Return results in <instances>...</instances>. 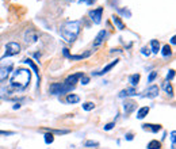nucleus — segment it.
Here are the masks:
<instances>
[{
  "label": "nucleus",
  "instance_id": "obj_1",
  "mask_svg": "<svg viewBox=\"0 0 176 149\" xmlns=\"http://www.w3.org/2000/svg\"><path fill=\"white\" fill-rule=\"evenodd\" d=\"M31 81V71L26 68H19L14 72V76L11 77V88L15 91H23L29 87Z\"/></svg>",
  "mask_w": 176,
  "mask_h": 149
},
{
  "label": "nucleus",
  "instance_id": "obj_2",
  "mask_svg": "<svg viewBox=\"0 0 176 149\" xmlns=\"http://www.w3.org/2000/svg\"><path fill=\"white\" fill-rule=\"evenodd\" d=\"M79 33H80V22L79 20H72L64 23L60 28V34L61 37L67 41L68 43H73L75 39L77 38Z\"/></svg>",
  "mask_w": 176,
  "mask_h": 149
},
{
  "label": "nucleus",
  "instance_id": "obj_3",
  "mask_svg": "<svg viewBox=\"0 0 176 149\" xmlns=\"http://www.w3.org/2000/svg\"><path fill=\"white\" fill-rule=\"evenodd\" d=\"M12 68H14V62L12 61H4V60L2 58V61H0V83L4 80H7V77L10 76Z\"/></svg>",
  "mask_w": 176,
  "mask_h": 149
},
{
  "label": "nucleus",
  "instance_id": "obj_4",
  "mask_svg": "<svg viewBox=\"0 0 176 149\" xmlns=\"http://www.w3.org/2000/svg\"><path fill=\"white\" fill-rule=\"evenodd\" d=\"M84 76L83 72H79V73H73V75H69L67 79H65V81L62 84L65 85V87L68 88L69 91L75 90V85H76V83L79 81V79H81Z\"/></svg>",
  "mask_w": 176,
  "mask_h": 149
},
{
  "label": "nucleus",
  "instance_id": "obj_5",
  "mask_svg": "<svg viewBox=\"0 0 176 149\" xmlns=\"http://www.w3.org/2000/svg\"><path fill=\"white\" fill-rule=\"evenodd\" d=\"M20 52V45L18 42H8L6 45V52H4V56H3V60L6 57H11V56H15Z\"/></svg>",
  "mask_w": 176,
  "mask_h": 149
},
{
  "label": "nucleus",
  "instance_id": "obj_6",
  "mask_svg": "<svg viewBox=\"0 0 176 149\" xmlns=\"http://www.w3.org/2000/svg\"><path fill=\"white\" fill-rule=\"evenodd\" d=\"M49 92L52 95H62V94L71 92V91L62 83H53V84H50V87H49Z\"/></svg>",
  "mask_w": 176,
  "mask_h": 149
},
{
  "label": "nucleus",
  "instance_id": "obj_7",
  "mask_svg": "<svg viewBox=\"0 0 176 149\" xmlns=\"http://www.w3.org/2000/svg\"><path fill=\"white\" fill-rule=\"evenodd\" d=\"M160 92V88L157 87V85H150L149 88H146L145 91H144V94L141 95V98H148V99H153V98H156L157 95Z\"/></svg>",
  "mask_w": 176,
  "mask_h": 149
},
{
  "label": "nucleus",
  "instance_id": "obj_8",
  "mask_svg": "<svg viewBox=\"0 0 176 149\" xmlns=\"http://www.w3.org/2000/svg\"><path fill=\"white\" fill-rule=\"evenodd\" d=\"M102 14H103V8H102V7L90 11V18H91V20H92L95 24H99L100 22H102Z\"/></svg>",
  "mask_w": 176,
  "mask_h": 149
},
{
  "label": "nucleus",
  "instance_id": "obj_9",
  "mask_svg": "<svg viewBox=\"0 0 176 149\" xmlns=\"http://www.w3.org/2000/svg\"><path fill=\"white\" fill-rule=\"evenodd\" d=\"M64 56L68 57V58L72 60V61H75V60H83V58L90 57L91 56V52H86V53H83V54H71L68 49H64Z\"/></svg>",
  "mask_w": 176,
  "mask_h": 149
},
{
  "label": "nucleus",
  "instance_id": "obj_10",
  "mask_svg": "<svg viewBox=\"0 0 176 149\" xmlns=\"http://www.w3.org/2000/svg\"><path fill=\"white\" fill-rule=\"evenodd\" d=\"M37 39H38V34H37V31L31 30V28L26 31V34H24V42L26 43H34Z\"/></svg>",
  "mask_w": 176,
  "mask_h": 149
},
{
  "label": "nucleus",
  "instance_id": "obj_11",
  "mask_svg": "<svg viewBox=\"0 0 176 149\" xmlns=\"http://www.w3.org/2000/svg\"><path fill=\"white\" fill-rule=\"evenodd\" d=\"M118 62H119V60H118V58H115L114 61H111V62H110V64H107V65H106L105 68L102 69V71H99V72H95V73H94V72H92V75H94V76H102V75L107 73V72H108V71H111V69L114 68V66L117 65Z\"/></svg>",
  "mask_w": 176,
  "mask_h": 149
},
{
  "label": "nucleus",
  "instance_id": "obj_12",
  "mask_svg": "<svg viewBox=\"0 0 176 149\" xmlns=\"http://www.w3.org/2000/svg\"><path fill=\"white\" fill-rule=\"evenodd\" d=\"M107 37V31L106 30H100L98 33V35H96L95 41H94V47H98L103 43V41H105V38Z\"/></svg>",
  "mask_w": 176,
  "mask_h": 149
},
{
  "label": "nucleus",
  "instance_id": "obj_13",
  "mask_svg": "<svg viewBox=\"0 0 176 149\" xmlns=\"http://www.w3.org/2000/svg\"><path fill=\"white\" fill-rule=\"evenodd\" d=\"M136 107H137V103L136 102H133V100H125V103H123V110H125V114H130V113H133L134 110H136Z\"/></svg>",
  "mask_w": 176,
  "mask_h": 149
},
{
  "label": "nucleus",
  "instance_id": "obj_14",
  "mask_svg": "<svg viewBox=\"0 0 176 149\" xmlns=\"http://www.w3.org/2000/svg\"><path fill=\"white\" fill-rule=\"evenodd\" d=\"M134 95H137V90L134 87L131 88H126V90H122L121 92L118 94L119 98H129V96H134Z\"/></svg>",
  "mask_w": 176,
  "mask_h": 149
},
{
  "label": "nucleus",
  "instance_id": "obj_15",
  "mask_svg": "<svg viewBox=\"0 0 176 149\" xmlns=\"http://www.w3.org/2000/svg\"><path fill=\"white\" fill-rule=\"evenodd\" d=\"M144 130H149L152 133H159L161 130V125H153V123H144L142 125Z\"/></svg>",
  "mask_w": 176,
  "mask_h": 149
},
{
  "label": "nucleus",
  "instance_id": "obj_16",
  "mask_svg": "<svg viewBox=\"0 0 176 149\" xmlns=\"http://www.w3.org/2000/svg\"><path fill=\"white\" fill-rule=\"evenodd\" d=\"M23 62H24V64H27V65H29L31 69H33L34 72H35L37 77H38V85H39V69H38V66H37L35 64H34V62H33V60H30V58H24V60H23Z\"/></svg>",
  "mask_w": 176,
  "mask_h": 149
},
{
  "label": "nucleus",
  "instance_id": "obj_17",
  "mask_svg": "<svg viewBox=\"0 0 176 149\" xmlns=\"http://www.w3.org/2000/svg\"><path fill=\"white\" fill-rule=\"evenodd\" d=\"M148 114H149V107L145 106V107H141V109L138 110L136 117H137V119H144V118H145V117L148 115Z\"/></svg>",
  "mask_w": 176,
  "mask_h": 149
},
{
  "label": "nucleus",
  "instance_id": "obj_18",
  "mask_svg": "<svg viewBox=\"0 0 176 149\" xmlns=\"http://www.w3.org/2000/svg\"><path fill=\"white\" fill-rule=\"evenodd\" d=\"M65 102L69 103V104L79 103V102H80V96H79V95H75V94H68V96H67V99H65Z\"/></svg>",
  "mask_w": 176,
  "mask_h": 149
},
{
  "label": "nucleus",
  "instance_id": "obj_19",
  "mask_svg": "<svg viewBox=\"0 0 176 149\" xmlns=\"http://www.w3.org/2000/svg\"><path fill=\"white\" fill-rule=\"evenodd\" d=\"M141 76L140 73H134V75H130L129 76V83L131 84V87H136V85L138 84V81H140Z\"/></svg>",
  "mask_w": 176,
  "mask_h": 149
},
{
  "label": "nucleus",
  "instance_id": "obj_20",
  "mask_svg": "<svg viewBox=\"0 0 176 149\" xmlns=\"http://www.w3.org/2000/svg\"><path fill=\"white\" fill-rule=\"evenodd\" d=\"M150 47H152V52L150 53H155V54H157L159 53V50H160V43H159V41L157 39H152L150 41Z\"/></svg>",
  "mask_w": 176,
  "mask_h": 149
},
{
  "label": "nucleus",
  "instance_id": "obj_21",
  "mask_svg": "<svg viewBox=\"0 0 176 149\" xmlns=\"http://www.w3.org/2000/svg\"><path fill=\"white\" fill-rule=\"evenodd\" d=\"M161 148V142L159 140H152L146 145V149H160Z\"/></svg>",
  "mask_w": 176,
  "mask_h": 149
},
{
  "label": "nucleus",
  "instance_id": "obj_22",
  "mask_svg": "<svg viewBox=\"0 0 176 149\" xmlns=\"http://www.w3.org/2000/svg\"><path fill=\"white\" fill-rule=\"evenodd\" d=\"M163 87H164V90H165V92L169 95V96H174V88H172V85L169 81H165L164 84H163Z\"/></svg>",
  "mask_w": 176,
  "mask_h": 149
},
{
  "label": "nucleus",
  "instance_id": "obj_23",
  "mask_svg": "<svg viewBox=\"0 0 176 149\" xmlns=\"http://www.w3.org/2000/svg\"><path fill=\"white\" fill-rule=\"evenodd\" d=\"M112 22H114V24L119 28V30H123V28H125L123 22L121 20V18H119V17H112Z\"/></svg>",
  "mask_w": 176,
  "mask_h": 149
},
{
  "label": "nucleus",
  "instance_id": "obj_24",
  "mask_svg": "<svg viewBox=\"0 0 176 149\" xmlns=\"http://www.w3.org/2000/svg\"><path fill=\"white\" fill-rule=\"evenodd\" d=\"M48 133H52V134H68L69 130L67 129H64V130H61V129H46Z\"/></svg>",
  "mask_w": 176,
  "mask_h": 149
},
{
  "label": "nucleus",
  "instance_id": "obj_25",
  "mask_svg": "<svg viewBox=\"0 0 176 149\" xmlns=\"http://www.w3.org/2000/svg\"><path fill=\"white\" fill-rule=\"evenodd\" d=\"M161 54L164 56V57L171 56V54H172V49H171V46H169V45H164V47H163V50H161Z\"/></svg>",
  "mask_w": 176,
  "mask_h": 149
},
{
  "label": "nucleus",
  "instance_id": "obj_26",
  "mask_svg": "<svg viewBox=\"0 0 176 149\" xmlns=\"http://www.w3.org/2000/svg\"><path fill=\"white\" fill-rule=\"evenodd\" d=\"M95 109V103L94 102H86L83 103V110H86V111H91V110Z\"/></svg>",
  "mask_w": 176,
  "mask_h": 149
},
{
  "label": "nucleus",
  "instance_id": "obj_27",
  "mask_svg": "<svg viewBox=\"0 0 176 149\" xmlns=\"http://www.w3.org/2000/svg\"><path fill=\"white\" fill-rule=\"evenodd\" d=\"M53 141H54V136L52 134V133H46L45 134V142L46 144H53Z\"/></svg>",
  "mask_w": 176,
  "mask_h": 149
},
{
  "label": "nucleus",
  "instance_id": "obj_28",
  "mask_svg": "<svg viewBox=\"0 0 176 149\" xmlns=\"http://www.w3.org/2000/svg\"><path fill=\"white\" fill-rule=\"evenodd\" d=\"M174 77H175V71L171 69V71H168V73H167V81H171Z\"/></svg>",
  "mask_w": 176,
  "mask_h": 149
},
{
  "label": "nucleus",
  "instance_id": "obj_29",
  "mask_svg": "<svg viewBox=\"0 0 176 149\" xmlns=\"http://www.w3.org/2000/svg\"><path fill=\"white\" fill-rule=\"evenodd\" d=\"M114 126H115V122H110V123H106V125L103 126V129H105L106 132H108V130H111Z\"/></svg>",
  "mask_w": 176,
  "mask_h": 149
},
{
  "label": "nucleus",
  "instance_id": "obj_30",
  "mask_svg": "<svg viewBox=\"0 0 176 149\" xmlns=\"http://www.w3.org/2000/svg\"><path fill=\"white\" fill-rule=\"evenodd\" d=\"M86 147H95V148H98L99 147V142L98 141H87L86 142Z\"/></svg>",
  "mask_w": 176,
  "mask_h": 149
},
{
  "label": "nucleus",
  "instance_id": "obj_31",
  "mask_svg": "<svg viewBox=\"0 0 176 149\" xmlns=\"http://www.w3.org/2000/svg\"><path fill=\"white\" fill-rule=\"evenodd\" d=\"M157 77V72H150V75H149V77H148V81H149V83H152L153 80H155V79Z\"/></svg>",
  "mask_w": 176,
  "mask_h": 149
},
{
  "label": "nucleus",
  "instance_id": "obj_32",
  "mask_svg": "<svg viewBox=\"0 0 176 149\" xmlns=\"http://www.w3.org/2000/svg\"><path fill=\"white\" fill-rule=\"evenodd\" d=\"M118 11H119V12H121V14L126 15V17H127V18H130V17H131V12H130V11H129V9H125V8H119V9H118Z\"/></svg>",
  "mask_w": 176,
  "mask_h": 149
},
{
  "label": "nucleus",
  "instance_id": "obj_33",
  "mask_svg": "<svg viewBox=\"0 0 176 149\" xmlns=\"http://www.w3.org/2000/svg\"><path fill=\"white\" fill-rule=\"evenodd\" d=\"M149 50H150V49H148V47H142V49H141V53H142V54L145 56V57H149L150 54H152Z\"/></svg>",
  "mask_w": 176,
  "mask_h": 149
},
{
  "label": "nucleus",
  "instance_id": "obj_34",
  "mask_svg": "<svg viewBox=\"0 0 176 149\" xmlns=\"http://www.w3.org/2000/svg\"><path fill=\"white\" fill-rule=\"evenodd\" d=\"M175 134H176V133H175V130H172L171 132V141H172V149H175Z\"/></svg>",
  "mask_w": 176,
  "mask_h": 149
},
{
  "label": "nucleus",
  "instance_id": "obj_35",
  "mask_svg": "<svg viewBox=\"0 0 176 149\" xmlns=\"http://www.w3.org/2000/svg\"><path fill=\"white\" fill-rule=\"evenodd\" d=\"M88 83H90V77H87V76H83V77H81V84L86 85V84H88Z\"/></svg>",
  "mask_w": 176,
  "mask_h": 149
},
{
  "label": "nucleus",
  "instance_id": "obj_36",
  "mask_svg": "<svg viewBox=\"0 0 176 149\" xmlns=\"http://www.w3.org/2000/svg\"><path fill=\"white\" fill-rule=\"evenodd\" d=\"M79 3H86L88 6H92L95 3V0H79Z\"/></svg>",
  "mask_w": 176,
  "mask_h": 149
},
{
  "label": "nucleus",
  "instance_id": "obj_37",
  "mask_svg": "<svg viewBox=\"0 0 176 149\" xmlns=\"http://www.w3.org/2000/svg\"><path fill=\"white\" fill-rule=\"evenodd\" d=\"M14 132H6V130H0V136H12Z\"/></svg>",
  "mask_w": 176,
  "mask_h": 149
},
{
  "label": "nucleus",
  "instance_id": "obj_38",
  "mask_svg": "<svg viewBox=\"0 0 176 149\" xmlns=\"http://www.w3.org/2000/svg\"><path fill=\"white\" fill-rule=\"evenodd\" d=\"M125 138H126L127 141H131V140H133V138H134V136L131 134V133H127V134L125 136Z\"/></svg>",
  "mask_w": 176,
  "mask_h": 149
},
{
  "label": "nucleus",
  "instance_id": "obj_39",
  "mask_svg": "<svg viewBox=\"0 0 176 149\" xmlns=\"http://www.w3.org/2000/svg\"><path fill=\"white\" fill-rule=\"evenodd\" d=\"M12 109H14V110H18V109H20V104H19V103H16V104H15L14 107H12Z\"/></svg>",
  "mask_w": 176,
  "mask_h": 149
},
{
  "label": "nucleus",
  "instance_id": "obj_40",
  "mask_svg": "<svg viewBox=\"0 0 176 149\" xmlns=\"http://www.w3.org/2000/svg\"><path fill=\"white\" fill-rule=\"evenodd\" d=\"M171 43H174V45L176 43V38H175V37H172V38H171Z\"/></svg>",
  "mask_w": 176,
  "mask_h": 149
}]
</instances>
